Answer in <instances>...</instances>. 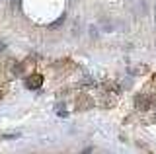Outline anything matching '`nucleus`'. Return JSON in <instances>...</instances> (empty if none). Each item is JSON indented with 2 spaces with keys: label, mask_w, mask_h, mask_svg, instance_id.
I'll use <instances>...</instances> for the list:
<instances>
[{
  "label": "nucleus",
  "mask_w": 156,
  "mask_h": 154,
  "mask_svg": "<svg viewBox=\"0 0 156 154\" xmlns=\"http://www.w3.org/2000/svg\"><path fill=\"white\" fill-rule=\"evenodd\" d=\"M154 23H156V8H154Z\"/></svg>",
  "instance_id": "f257e3e1"
}]
</instances>
